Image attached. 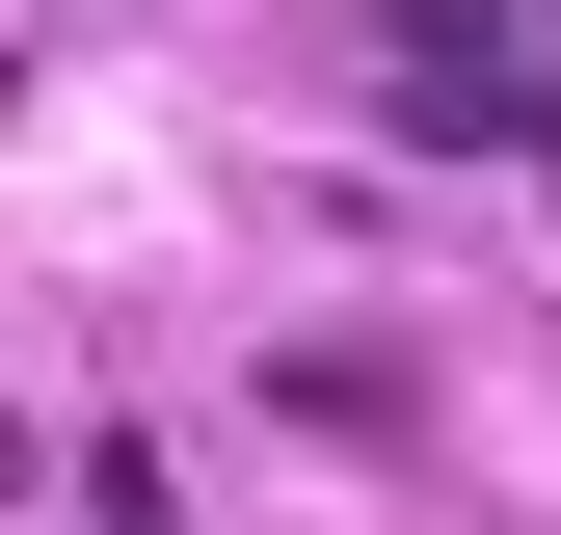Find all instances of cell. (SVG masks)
I'll return each instance as SVG.
<instances>
[{
    "label": "cell",
    "mask_w": 561,
    "mask_h": 535,
    "mask_svg": "<svg viewBox=\"0 0 561 535\" xmlns=\"http://www.w3.org/2000/svg\"><path fill=\"white\" fill-rule=\"evenodd\" d=\"M401 81H428V134H535L508 54H481V0H401Z\"/></svg>",
    "instance_id": "6da1fadb"
}]
</instances>
